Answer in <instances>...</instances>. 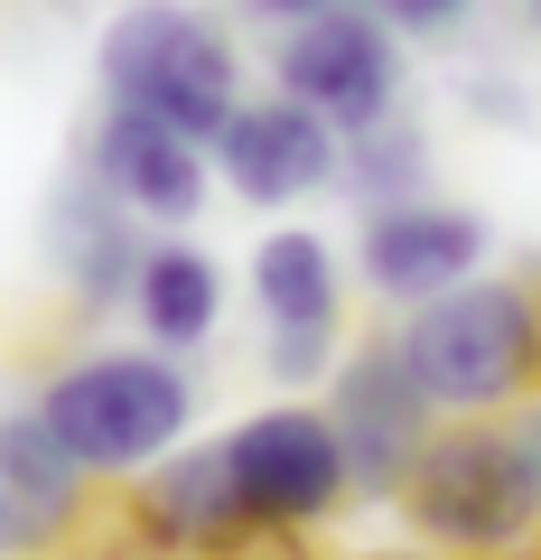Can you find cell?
Returning <instances> with one entry per match:
<instances>
[{"label":"cell","instance_id":"1","mask_svg":"<svg viewBox=\"0 0 541 560\" xmlns=\"http://www.w3.org/2000/svg\"><path fill=\"white\" fill-rule=\"evenodd\" d=\"M28 411L47 420V440L94 486H131L168 448H187V430H197V374H187V355H160V346H84V355L38 374Z\"/></svg>","mask_w":541,"mask_h":560},{"label":"cell","instance_id":"2","mask_svg":"<svg viewBox=\"0 0 541 560\" xmlns=\"http://www.w3.org/2000/svg\"><path fill=\"white\" fill-rule=\"evenodd\" d=\"M392 355L401 374L421 383V401L439 420H495L522 411L541 393V280H458L439 300L401 308L392 327Z\"/></svg>","mask_w":541,"mask_h":560},{"label":"cell","instance_id":"3","mask_svg":"<svg viewBox=\"0 0 541 560\" xmlns=\"http://www.w3.org/2000/svg\"><path fill=\"white\" fill-rule=\"evenodd\" d=\"M392 504L430 541V560H522L541 541V458L522 411L439 420Z\"/></svg>","mask_w":541,"mask_h":560},{"label":"cell","instance_id":"4","mask_svg":"<svg viewBox=\"0 0 541 560\" xmlns=\"http://www.w3.org/2000/svg\"><path fill=\"white\" fill-rule=\"evenodd\" d=\"M94 94L113 113L215 140L224 113L243 103V38L205 0H121L94 38Z\"/></svg>","mask_w":541,"mask_h":560},{"label":"cell","instance_id":"5","mask_svg":"<svg viewBox=\"0 0 541 560\" xmlns=\"http://www.w3.org/2000/svg\"><path fill=\"white\" fill-rule=\"evenodd\" d=\"M243 280H252V318H261V374L281 393H308V383L337 374L345 300H355V271H345L337 243L318 224H271L243 261Z\"/></svg>","mask_w":541,"mask_h":560},{"label":"cell","instance_id":"6","mask_svg":"<svg viewBox=\"0 0 541 560\" xmlns=\"http://www.w3.org/2000/svg\"><path fill=\"white\" fill-rule=\"evenodd\" d=\"M215 448H224V477H234V504L261 514V523L327 533L355 504V467L337 448V420L308 393H281V401H261V411H243Z\"/></svg>","mask_w":541,"mask_h":560},{"label":"cell","instance_id":"7","mask_svg":"<svg viewBox=\"0 0 541 560\" xmlns=\"http://www.w3.org/2000/svg\"><path fill=\"white\" fill-rule=\"evenodd\" d=\"M271 94L308 103L327 131L355 140V131H374V121L401 113V94H411V57H401V38L374 20V10L337 0V10H318V20L281 28V47H271Z\"/></svg>","mask_w":541,"mask_h":560},{"label":"cell","instance_id":"8","mask_svg":"<svg viewBox=\"0 0 541 560\" xmlns=\"http://www.w3.org/2000/svg\"><path fill=\"white\" fill-rule=\"evenodd\" d=\"M495 253V224L458 197H401V206H364V234H355V280L374 290L383 308H421L439 290L485 271Z\"/></svg>","mask_w":541,"mask_h":560},{"label":"cell","instance_id":"9","mask_svg":"<svg viewBox=\"0 0 541 560\" xmlns=\"http://www.w3.org/2000/svg\"><path fill=\"white\" fill-rule=\"evenodd\" d=\"M205 160H215V178L234 187L243 206H261V215H281V206H308L327 197V187L345 178V131H327L308 103L290 94H243L234 113H224V131L205 140Z\"/></svg>","mask_w":541,"mask_h":560},{"label":"cell","instance_id":"10","mask_svg":"<svg viewBox=\"0 0 541 560\" xmlns=\"http://www.w3.org/2000/svg\"><path fill=\"white\" fill-rule=\"evenodd\" d=\"M327 420H337V448H345V467H355V495L364 504H374V495L392 504L401 477H411V458H421L430 430H439V411L421 401V383L401 374L392 337L345 346V355H337V374H327Z\"/></svg>","mask_w":541,"mask_h":560},{"label":"cell","instance_id":"11","mask_svg":"<svg viewBox=\"0 0 541 560\" xmlns=\"http://www.w3.org/2000/svg\"><path fill=\"white\" fill-rule=\"evenodd\" d=\"M75 168L141 224V234H150V224H160V234H187V224L205 215V197H215L205 140L168 131V121H141V113H113V103H94V131H84V160Z\"/></svg>","mask_w":541,"mask_h":560},{"label":"cell","instance_id":"12","mask_svg":"<svg viewBox=\"0 0 541 560\" xmlns=\"http://www.w3.org/2000/svg\"><path fill=\"white\" fill-rule=\"evenodd\" d=\"M47 271H57V300L75 308V318H113V308H131V271H141V224L121 215L113 197H103L84 168H66V187L47 197Z\"/></svg>","mask_w":541,"mask_h":560},{"label":"cell","instance_id":"13","mask_svg":"<svg viewBox=\"0 0 541 560\" xmlns=\"http://www.w3.org/2000/svg\"><path fill=\"white\" fill-rule=\"evenodd\" d=\"M94 495L75 458L47 440V420L28 411H0V560H38L47 541L75 523V504Z\"/></svg>","mask_w":541,"mask_h":560},{"label":"cell","instance_id":"14","mask_svg":"<svg viewBox=\"0 0 541 560\" xmlns=\"http://www.w3.org/2000/svg\"><path fill=\"white\" fill-rule=\"evenodd\" d=\"M131 327L160 355H205L224 327V261L187 234H150L131 271Z\"/></svg>","mask_w":541,"mask_h":560},{"label":"cell","instance_id":"15","mask_svg":"<svg viewBox=\"0 0 541 560\" xmlns=\"http://www.w3.org/2000/svg\"><path fill=\"white\" fill-rule=\"evenodd\" d=\"M131 504H141V514H150V533L168 541V560H197L205 541H215L224 523L243 514L215 440H187V448H168V458L150 467V477H131Z\"/></svg>","mask_w":541,"mask_h":560},{"label":"cell","instance_id":"16","mask_svg":"<svg viewBox=\"0 0 541 560\" xmlns=\"http://www.w3.org/2000/svg\"><path fill=\"white\" fill-rule=\"evenodd\" d=\"M337 187H355V206H401V197H430V131L411 113H392V121H374V131H355L345 140V178Z\"/></svg>","mask_w":541,"mask_h":560},{"label":"cell","instance_id":"17","mask_svg":"<svg viewBox=\"0 0 541 560\" xmlns=\"http://www.w3.org/2000/svg\"><path fill=\"white\" fill-rule=\"evenodd\" d=\"M38 560H168V541L150 533V514L131 504V486H94V495L75 504V523H66Z\"/></svg>","mask_w":541,"mask_h":560},{"label":"cell","instance_id":"18","mask_svg":"<svg viewBox=\"0 0 541 560\" xmlns=\"http://www.w3.org/2000/svg\"><path fill=\"white\" fill-rule=\"evenodd\" d=\"M355 10H374L383 28H392L401 47L421 38V47H439V38H467V28H477V10L485 0H355Z\"/></svg>","mask_w":541,"mask_h":560},{"label":"cell","instance_id":"19","mask_svg":"<svg viewBox=\"0 0 541 560\" xmlns=\"http://www.w3.org/2000/svg\"><path fill=\"white\" fill-rule=\"evenodd\" d=\"M197 560H318V533H299V523H261V514H234Z\"/></svg>","mask_w":541,"mask_h":560},{"label":"cell","instance_id":"20","mask_svg":"<svg viewBox=\"0 0 541 560\" xmlns=\"http://www.w3.org/2000/svg\"><path fill=\"white\" fill-rule=\"evenodd\" d=\"M243 20H261V28H299V20H318V10H337V0H234Z\"/></svg>","mask_w":541,"mask_h":560},{"label":"cell","instance_id":"21","mask_svg":"<svg viewBox=\"0 0 541 560\" xmlns=\"http://www.w3.org/2000/svg\"><path fill=\"white\" fill-rule=\"evenodd\" d=\"M522 430H532V458H541V393L522 401Z\"/></svg>","mask_w":541,"mask_h":560},{"label":"cell","instance_id":"22","mask_svg":"<svg viewBox=\"0 0 541 560\" xmlns=\"http://www.w3.org/2000/svg\"><path fill=\"white\" fill-rule=\"evenodd\" d=\"M522 28H541V0H522Z\"/></svg>","mask_w":541,"mask_h":560},{"label":"cell","instance_id":"23","mask_svg":"<svg viewBox=\"0 0 541 560\" xmlns=\"http://www.w3.org/2000/svg\"><path fill=\"white\" fill-rule=\"evenodd\" d=\"M364 560H411V551H364Z\"/></svg>","mask_w":541,"mask_h":560},{"label":"cell","instance_id":"24","mask_svg":"<svg viewBox=\"0 0 541 560\" xmlns=\"http://www.w3.org/2000/svg\"><path fill=\"white\" fill-rule=\"evenodd\" d=\"M522 560H541V541H532V551H522Z\"/></svg>","mask_w":541,"mask_h":560}]
</instances>
